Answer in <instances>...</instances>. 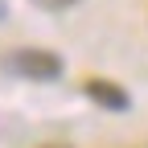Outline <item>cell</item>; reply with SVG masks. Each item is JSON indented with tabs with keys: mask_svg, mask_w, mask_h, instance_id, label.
Returning <instances> with one entry per match:
<instances>
[{
	"mask_svg": "<svg viewBox=\"0 0 148 148\" xmlns=\"http://www.w3.org/2000/svg\"><path fill=\"white\" fill-rule=\"evenodd\" d=\"M4 66L12 74H21V78H29V82H53L62 74V58H58V53H53V49H33V45L12 49Z\"/></svg>",
	"mask_w": 148,
	"mask_h": 148,
	"instance_id": "6da1fadb",
	"label": "cell"
},
{
	"mask_svg": "<svg viewBox=\"0 0 148 148\" xmlns=\"http://www.w3.org/2000/svg\"><path fill=\"white\" fill-rule=\"evenodd\" d=\"M82 90H86V99H95L99 107H107V111H127V90L119 86V82H111V78H86L82 82Z\"/></svg>",
	"mask_w": 148,
	"mask_h": 148,
	"instance_id": "7a4b0ae2",
	"label": "cell"
},
{
	"mask_svg": "<svg viewBox=\"0 0 148 148\" xmlns=\"http://www.w3.org/2000/svg\"><path fill=\"white\" fill-rule=\"evenodd\" d=\"M37 8H45V12H66V8H74L78 0H33Z\"/></svg>",
	"mask_w": 148,
	"mask_h": 148,
	"instance_id": "3957f363",
	"label": "cell"
},
{
	"mask_svg": "<svg viewBox=\"0 0 148 148\" xmlns=\"http://www.w3.org/2000/svg\"><path fill=\"white\" fill-rule=\"evenodd\" d=\"M41 148H70V144H41Z\"/></svg>",
	"mask_w": 148,
	"mask_h": 148,
	"instance_id": "277c9868",
	"label": "cell"
}]
</instances>
